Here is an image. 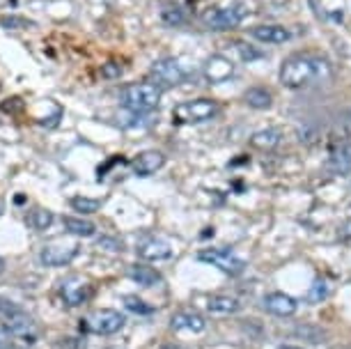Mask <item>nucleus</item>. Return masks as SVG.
I'll return each instance as SVG.
<instances>
[{"label":"nucleus","instance_id":"18","mask_svg":"<svg viewBox=\"0 0 351 349\" xmlns=\"http://www.w3.org/2000/svg\"><path fill=\"white\" fill-rule=\"evenodd\" d=\"M280 145V131L278 129H260L250 136V147L262 149V152H274Z\"/></svg>","mask_w":351,"mask_h":349},{"label":"nucleus","instance_id":"4","mask_svg":"<svg viewBox=\"0 0 351 349\" xmlns=\"http://www.w3.org/2000/svg\"><path fill=\"white\" fill-rule=\"evenodd\" d=\"M221 113V106L214 99H193V101H182L172 110V120L177 124H200L209 122Z\"/></svg>","mask_w":351,"mask_h":349},{"label":"nucleus","instance_id":"12","mask_svg":"<svg viewBox=\"0 0 351 349\" xmlns=\"http://www.w3.org/2000/svg\"><path fill=\"white\" fill-rule=\"evenodd\" d=\"M264 308L271 315H278V317H291V315L299 311V304H296L294 296L285 292H271L264 296Z\"/></svg>","mask_w":351,"mask_h":349},{"label":"nucleus","instance_id":"31","mask_svg":"<svg viewBox=\"0 0 351 349\" xmlns=\"http://www.w3.org/2000/svg\"><path fill=\"white\" fill-rule=\"evenodd\" d=\"M99 246H106L108 251H122V243H117L115 239H108V237L99 239Z\"/></svg>","mask_w":351,"mask_h":349},{"label":"nucleus","instance_id":"5","mask_svg":"<svg viewBox=\"0 0 351 349\" xmlns=\"http://www.w3.org/2000/svg\"><path fill=\"white\" fill-rule=\"evenodd\" d=\"M149 74L158 88H175V85H180L189 78V71L175 58H161V60H156L152 64Z\"/></svg>","mask_w":351,"mask_h":349},{"label":"nucleus","instance_id":"14","mask_svg":"<svg viewBox=\"0 0 351 349\" xmlns=\"http://www.w3.org/2000/svg\"><path fill=\"white\" fill-rule=\"evenodd\" d=\"M326 166L330 173L335 175H347L351 173V143H340L330 149Z\"/></svg>","mask_w":351,"mask_h":349},{"label":"nucleus","instance_id":"3","mask_svg":"<svg viewBox=\"0 0 351 349\" xmlns=\"http://www.w3.org/2000/svg\"><path fill=\"white\" fill-rule=\"evenodd\" d=\"M250 10L246 3H232L228 8H209L200 14V21L209 30H232L248 19Z\"/></svg>","mask_w":351,"mask_h":349},{"label":"nucleus","instance_id":"13","mask_svg":"<svg viewBox=\"0 0 351 349\" xmlns=\"http://www.w3.org/2000/svg\"><path fill=\"white\" fill-rule=\"evenodd\" d=\"M60 294L67 306H81L90 299V285L83 278H69L62 282Z\"/></svg>","mask_w":351,"mask_h":349},{"label":"nucleus","instance_id":"11","mask_svg":"<svg viewBox=\"0 0 351 349\" xmlns=\"http://www.w3.org/2000/svg\"><path fill=\"white\" fill-rule=\"evenodd\" d=\"M248 35L253 37V39H257L260 44H285V42H289L291 32L285 28V25L262 23V25H255V28H250Z\"/></svg>","mask_w":351,"mask_h":349},{"label":"nucleus","instance_id":"36","mask_svg":"<svg viewBox=\"0 0 351 349\" xmlns=\"http://www.w3.org/2000/svg\"><path fill=\"white\" fill-rule=\"evenodd\" d=\"M0 214H3V202H0Z\"/></svg>","mask_w":351,"mask_h":349},{"label":"nucleus","instance_id":"33","mask_svg":"<svg viewBox=\"0 0 351 349\" xmlns=\"http://www.w3.org/2000/svg\"><path fill=\"white\" fill-rule=\"evenodd\" d=\"M342 237H351V223H347V226L342 228V232H340Z\"/></svg>","mask_w":351,"mask_h":349},{"label":"nucleus","instance_id":"32","mask_svg":"<svg viewBox=\"0 0 351 349\" xmlns=\"http://www.w3.org/2000/svg\"><path fill=\"white\" fill-rule=\"evenodd\" d=\"M0 349H12V338L0 331Z\"/></svg>","mask_w":351,"mask_h":349},{"label":"nucleus","instance_id":"2","mask_svg":"<svg viewBox=\"0 0 351 349\" xmlns=\"http://www.w3.org/2000/svg\"><path fill=\"white\" fill-rule=\"evenodd\" d=\"M120 101L131 113H149L161 104V88L156 83H129L120 92Z\"/></svg>","mask_w":351,"mask_h":349},{"label":"nucleus","instance_id":"19","mask_svg":"<svg viewBox=\"0 0 351 349\" xmlns=\"http://www.w3.org/2000/svg\"><path fill=\"white\" fill-rule=\"evenodd\" d=\"M241 308L239 299L234 296H228V294H216V296H209L207 301V311L209 313H216V315H232Z\"/></svg>","mask_w":351,"mask_h":349},{"label":"nucleus","instance_id":"26","mask_svg":"<svg viewBox=\"0 0 351 349\" xmlns=\"http://www.w3.org/2000/svg\"><path fill=\"white\" fill-rule=\"evenodd\" d=\"M0 25H3L5 30H28L32 28V21H28L25 16H16V14H5L0 16Z\"/></svg>","mask_w":351,"mask_h":349},{"label":"nucleus","instance_id":"20","mask_svg":"<svg viewBox=\"0 0 351 349\" xmlns=\"http://www.w3.org/2000/svg\"><path fill=\"white\" fill-rule=\"evenodd\" d=\"M131 280L138 282V285H143V287H154L158 285L163 278H161V274L156 272V269H152V267H145V265H134L131 267Z\"/></svg>","mask_w":351,"mask_h":349},{"label":"nucleus","instance_id":"24","mask_svg":"<svg viewBox=\"0 0 351 349\" xmlns=\"http://www.w3.org/2000/svg\"><path fill=\"white\" fill-rule=\"evenodd\" d=\"M69 205L74 207V212L95 214V212H99V207H101V200H97V197H85V195H74L69 200Z\"/></svg>","mask_w":351,"mask_h":349},{"label":"nucleus","instance_id":"9","mask_svg":"<svg viewBox=\"0 0 351 349\" xmlns=\"http://www.w3.org/2000/svg\"><path fill=\"white\" fill-rule=\"evenodd\" d=\"M202 74L209 83H225L234 74V62H232L228 56L216 53L202 64Z\"/></svg>","mask_w":351,"mask_h":349},{"label":"nucleus","instance_id":"21","mask_svg":"<svg viewBox=\"0 0 351 349\" xmlns=\"http://www.w3.org/2000/svg\"><path fill=\"white\" fill-rule=\"evenodd\" d=\"M62 226H64V230H67V232L76 234V237H95V232H97L95 223L83 221V219H76V216H64Z\"/></svg>","mask_w":351,"mask_h":349},{"label":"nucleus","instance_id":"35","mask_svg":"<svg viewBox=\"0 0 351 349\" xmlns=\"http://www.w3.org/2000/svg\"><path fill=\"white\" fill-rule=\"evenodd\" d=\"M3 272H5V260L0 258V274H3Z\"/></svg>","mask_w":351,"mask_h":349},{"label":"nucleus","instance_id":"6","mask_svg":"<svg viewBox=\"0 0 351 349\" xmlns=\"http://www.w3.org/2000/svg\"><path fill=\"white\" fill-rule=\"evenodd\" d=\"M197 260L207 262L211 267H218L221 272L230 276H239L243 269H246V262L241 258H237L234 253L225 251V248H207V251H200L197 253Z\"/></svg>","mask_w":351,"mask_h":349},{"label":"nucleus","instance_id":"30","mask_svg":"<svg viewBox=\"0 0 351 349\" xmlns=\"http://www.w3.org/2000/svg\"><path fill=\"white\" fill-rule=\"evenodd\" d=\"M324 296H326V285H324V280H315V285H313V289H310L308 299L317 304V301H322Z\"/></svg>","mask_w":351,"mask_h":349},{"label":"nucleus","instance_id":"37","mask_svg":"<svg viewBox=\"0 0 351 349\" xmlns=\"http://www.w3.org/2000/svg\"><path fill=\"white\" fill-rule=\"evenodd\" d=\"M108 349H115V347H108Z\"/></svg>","mask_w":351,"mask_h":349},{"label":"nucleus","instance_id":"22","mask_svg":"<svg viewBox=\"0 0 351 349\" xmlns=\"http://www.w3.org/2000/svg\"><path fill=\"white\" fill-rule=\"evenodd\" d=\"M294 335L306 342H313V345H319V342L326 340V331L317 324H301L294 328Z\"/></svg>","mask_w":351,"mask_h":349},{"label":"nucleus","instance_id":"1","mask_svg":"<svg viewBox=\"0 0 351 349\" xmlns=\"http://www.w3.org/2000/svg\"><path fill=\"white\" fill-rule=\"evenodd\" d=\"M330 76H333V67L328 64V60L313 53H294L285 58L280 71H278V78L287 90L313 88V85L330 81Z\"/></svg>","mask_w":351,"mask_h":349},{"label":"nucleus","instance_id":"27","mask_svg":"<svg viewBox=\"0 0 351 349\" xmlns=\"http://www.w3.org/2000/svg\"><path fill=\"white\" fill-rule=\"evenodd\" d=\"M124 306H127V311L138 313V315H149L152 311H154V308L147 306L143 299H138V296H134V294H127V296H124Z\"/></svg>","mask_w":351,"mask_h":349},{"label":"nucleus","instance_id":"34","mask_svg":"<svg viewBox=\"0 0 351 349\" xmlns=\"http://www.w3.org/2000/svg\"><path fill=\"white\" fill-rule=\"evenodd\" d=\"M278 349H303V347H296V345H280Z\"/></svg>","mask_w":351,"mask_h":349},{"label":"nucleus","instance_id":"7","mask_svg":"<svg viewBox=\"0 0 351 349\" xmlns=\"http://www.w3.org/2000/svg\"><path fill=\"white\" fill-rule=\"evenodd\" d=\"M124 324H127L124 315L112 311V308H101V311H95L90 315V320H88L90 331H95L97 335H115L117 331H122Z\"/></svg>","mask_w":351,"mask_h":349},{"label":"nucleus","instance_id":"29","mask_svg":"<svg viewBox=\"0 0 351 349\" xmlns=\"http://www.w3.org/2000/svg\"><path fill=\"white\" fill-rule=\"evenodd\" d=\"M122 64L120 62H106L101 67V76L104 78H120L122 76Z\"/></svg>","mask_w":351,"mask_h":349},{"label":"nucleus","instance_id":"16","mask_svg":"<svg viewBox=\"0 0 351 349\" xmlns=\"http://www.w3.org/2000/svg\"><path fill=\"white\" fill-rule=\"evenodd\" d=\"M138 255L147 262H161V260H168L172 255V248L168 246L165 241L161 239H149L138 246Z\"/></svg>","mask_w":351,"mask_h":349},{"label":"nucleus","instance_id":"23","mask_svg":"<svg viewBox=\"0 0 351 349\" xmlns=\"http://www.w3.org/2000/svg\"><path fill=\"white\" fill-rule=\"evenodd\" d=\"M161 21L165 25H170V28H180V25L186 23V14H184V10L180 5H163Z\"/></svg>","mask_w":351,"mask_h":349},{"label":"nucleus","instance_id":"25","mask_svg":"<svg viewBox=\"0 0 351 349\" xmlns=\"http://www.w3.org/2000/svg\"><path fill=\"white\" fill-rule=\"evenodd\" d=\"M53 223V212H49V209H32V212L28 214V226L32 230H46L51 228Z\"/></svg>","mask_w":351,"mask_h":349},{"label":"nucleus","instance_id":"17","mask_svg":"<svg viewBox=\"0 0 351 349\" xmlns=\"http://www.w3.org/2000/svg\"><path fill=\"white\" fill-rule=\"evenodd\" d=\"M243 101L255 110H269L274 106V95L267 88H262V85H253V88L243 92Z\"/></svg>","mask_w":351,"mask_h":349},{"label":"nucleus","instance_id":"10","mask_svg":"<svg viewBox=\"0 0 351 349\" xmlns=\"http://www.w3.org/2000/svg\"><path fill=\"white\" fill-rule=\"evenodd\" d=\"M165 166V154L163 152H156V149H145L131 161V168L138 177H152L156 175L158 170Z\"/></svg>","mask_w":351,"mask_h":349},{"label":"nucleus","instance_id":"8","mask_svg":"<svg viewBox=\"0 0 351 349\" xmlns=\"http://www.w3.org/2000/svg\"><path fill=\"white\" fill-rule=\"evenodd\" d=\"M76 255H78V243L53 241V243H46L42 248L39 260H42V265H46V267H64V265H69Z\"/></svg>","mask_w":351,"mask_h":349},{"label":"nucleus","instance_id":"28","mask_svg":"<svg viewBox=\"0 0 351 349\" xmlns=\"http://www.w3.org/2000/svg\"><path fill=\"white\" fill-rule=\"evenodd\" d=\"M232 46H234V51L239 53V58H241L243 62H253V60H257V58H262V51H257L255 46H250V44L234 42Z\"/></svg>","mask_w":351,"mask_h":349},{"label":"nucleus","instance_id":"15","mask_svg":"<svg viewBox=\"0 0 351 349\" xmlns=\"http://www.w3.org/2000/svg\"><path fill=\"white\" fill-rule=\"evenodd\" d=\"M207 322L200 313L195 311H180L177 315H172V328L175 331H191V333H202Z\"/></svg>","mask_w":351,"mask_h":349}]
</instances>
